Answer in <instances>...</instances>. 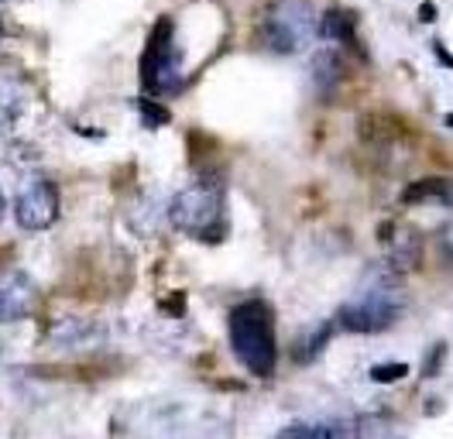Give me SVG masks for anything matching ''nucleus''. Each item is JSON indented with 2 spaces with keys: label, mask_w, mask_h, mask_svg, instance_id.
Returning a JSON list of instances; mask_svg holds the SVG:
<instances>
[{
  "label": "nucleus",
  "mask_w": 453,
  "mask_h": 439,
  "mask_svg": "<svg viewBox=\"0 0 453 439\" xmlns=\"http://www.w3.org/2000/svg\"><path fill=\"white\" fill-rule=\"evenodd\" d=\"M226 340L234 357L255 374L272 378L279 367V340H275V309L265 299L237 302L226 312Z\"/></svg>",
  "instance_id": "1"
},
{
  "label": "nucleus",
  "mask_w": 453,
  "mask_h": 439,
  "mask_svg": "<svg viewBox=\"0 0 453 439\" xmlns=\"http://www.w3.org/2000/svg\"><path fill=\"white\" fill-rule=\"evenodd\" d=\"M169 220L175 230L203 244H220L226 237V196L220 179H199L169 203Z\"/></svg>",
  "instance_id": "2"
},
{
  "label": "nucleus",
  "mask_w": 453,
  "mask_h": 439,
  "mask_svg": "<svg viewBox=\"0 0 453 439\" xmlns=\"http://www.w3.org/2000/svg\"><path fill=\"white\" fill-rule=\"evenodd\" d=\"M186 82L182 73V52L175 45V21L169 14L158 18L142 52V86L151 96H172Z\"/></svg>",
  "instance_id": "3"
},
{
  "label": "nucleus",
  "mask_w": 453,
  "mask_h": 439,
  "mask_svg": "<svg viewBox=\"0 0 453 439\" xmlns=\"http://www.w3.org/2000/svg\"><path fill=\"white\" fill-rule=\"evenodd\" d=\"M316 35V11L310 0H272L261 18V42L279 55H292Z\"/></svg>",
  "instance_id": "4"
},
{
  "label": "nucleus",
  "mask_w": 453,
  "mask_h": 439,
  "mask_svg": "<svg viewBox=\"0 0 453 439\" xmlns=\"http://www.w3.org/2000/svg\"><path fill=\"white\" fill-rule=\"evenodd\" d=\"M402 309H405V302H402L398 289H392V285H371L357 299L340 305L334 327L347 329V333H381V329H388L402 316Z\"/></svg>",
  "instance_id": "5"
},
{
  "label": "nucleus",
  "mask_w": 453,
  "mask_h": 439,
  "mask_svg": "<svg viewBox=\"0 0 453 439\" xmlns=\"http://www.w3.org/2000/svg\"><path fill=\"white\" fill-rule=\"evenodd\" d=\"M58 210H62V199L52 179H31L14 199V220L25 230H49L58 220Z\"/></svg>",
  "instance_id": "6"
},
{
  "label": "nucleus",
  "mask_w": 453,
  "mask_h": 439,
  "mask_svg": "<svg viewBox=\"0 0 453 439\" xmlns=\"http://www.w3.org/2000/svg\"><path fill=\"white\" fill-rule=\"evenodd\" d=\"M38 305V289L25 272L0 274V323H21Z\"/></svg>",
  "instance_id": "7"
},
{
  "label": "nucleus",
  "mask_w": 453,
  "mask_h": 439,
  "mask_svg": "<svg viewBox=\"0 0 453 439\" xmlns=\"http://www.w3.org/2000/svg\"><path fill=\"white\" fill-rule=\"evenodd\" d=\"M319 35L337 42V49H350V52L361 55L357 45V14L354 11H343V7H330L323 18H319Z\"/></svg>",
  "instance_id": "8"
},
{
  "label": "nucleus",
  "mask_w": 453,
  "mask_h": 439,
  "mask_svg": "<svg viewBox=\"0 0 453 439\" xmlns=\"http://www.w3.org/2000/svg\"><path fill=\"white\" fill-rule=\"evenodd\" d=\"M357 426L350 419H319V422H296L285 426L275 439H354Z\"/></svg>",
  "instance_id": "9"
},
{
  "label": "nucleus",
  "mask_w": 453,
  "mask_h": 439,
  "mask_svg": "<svg viewBox=\"0 0 453 439\" xmlns=\"http://www.w3.org/2000/svg\"><path fill=\"white\" fill-rule=\"evenodd\" d=\"M347 76V62H343V49H330V52H316L312 58V80L323 96H330Z\"/></svg>",
  "instance_id": "10"
},
{
  "label": "nucleus",
  "mask_w": 453,
  "mask_h": 439,
  "mask_svg": "<svg viewBox=\"0 0 453 439\" xmlns=\"http://www.w3.org/2000/svg\"><path fill=\"white\" fill-rule=\"evenodd\" d=\"M426 199H433L440 206H450V182L447 179H423V182L409 186L402 196V203H426Z\"/></svg>",
  "instance_id": "11"
},
{
  "label": "nucleus",
  "mask_w": 453,
  "mask_h": 439,
  "mask_svg": "<svg viewBox=\"0 0 453 439\" xmlns=\"http://www.w3.org/2000/svg\"><path fill=\"white\" fill-rule=\"evenodd\" d=\"M334 336V323H323V327L316 329L312 336H306V340H299V350H296V360L299 364H306V360H312V357L319 354L323 347H326V340Z\"/></svg>",
  "instance_id": "12"
},
{
  "label": "nucleus",
  "mask_w": 453,
  "mask_h": 439,
  "mask_svg": "<svg viewBox=\"0 0 453 439\" xmlns=\"http://www.w3.org/2000/svg\"><path fill=\"white\" fill-rule=\"evenodd\" d=\"M138 107H142V117L148 127H162V124H169V110L155 107L151 100H138Z\"/></svg>",
  "instance_id": "13"
},
{
  "label": "nucleus",
  "mask_w": 453,
  "mask_h": 439,
  "mask_svg": "<svg viewBox=\"0 0 453 439\" xmlns=\"http://www.w3.org/2000/svg\"><path fill=\"white\" fill-rule=\"evenodd\" d=\"M405 374H409L405 364H378V367H371V378H374V381H398V378H405Z\"/></svg>",
  "instance_id": "14"
},
{
  "label": "nucleus",
  "mask_w": 453,
  "mask_h": 439,
  "mask_svg": "<svg viewBox=\"0 0 453 439\" xmlns=\"http://www.w3.org/2000/svg\"><path fill=\"white\" fill-rule=\"evenodd\" d=\"M4 213H7V203H4V192H0V220H4Z\"/></svg>",
  "instance_id": "15"
},
{
  "label": "nucleus",
  "mask_w": 453,
  "mask_h": 439,
  "mask_svg": "<svg viewBox=\"0 0 453 439\" xmlns=\"http://www.w3.org/2000/svg\"><path fill=\"white\" fill-rule=\"evenodd\" d=\"M0 38H4V21H0Z\"/></svg>",
  "instance_id": "16"
}]
</instances>
